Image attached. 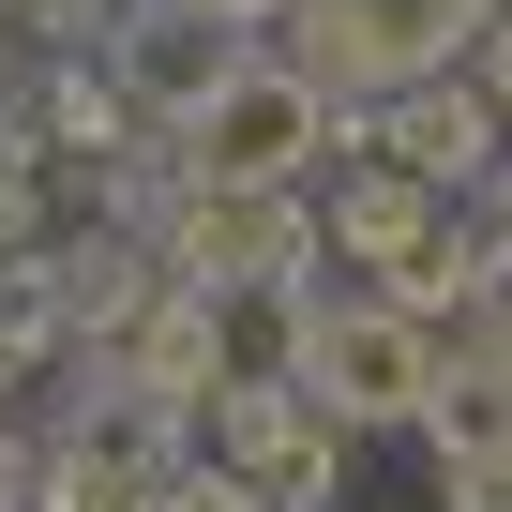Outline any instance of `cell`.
<instances>
[{"label": "cell", "mask_w": 512, "mask_h": 512, "mask_svg": "<svg viewBox=\"0 0 512 512\" xmlns=\"http://www.w3.org/2000/svg\"><path fill=\"white\" fill-rule=\"evenodd\" d=\"M0 497H16V437H0Z\"/></svg>", "instance_id": "cell-11"}, {"label": "cell", "mask_w": 512, "mask_h": 512, "mask_svg": "<svg viewBox=\"0 0 512 512\" xmlns=\"http://www.w3.org/2000/svg\"><path fill=\"white\" fill-rule=\"evenodd\" d=\"M482 91H497V121H512V0H497V61H482Z\"/></svg>", "instance_id": "cell-9"}, {"label": "cell", "mask_w": 512, "mask_h": 512, "mask_svg": "<svg viewBox=\"0 0 512 512\" xmlns=\"http://www.w3.org/2000/svg\"><path fill=\"white\" fill-rule=\"evenodd\" d=\"M437 512H512V437H467V452H437Z\"/></svg>", "instance_id": "cell-8"}, {"label": "cell", "mask_w": 512, "mask_h": 512, "mask_svg": "<svg viewBox=\"0 0 512 512\" xmlns=\"http://www.w3.org/2000/svg\"><path fill=\"white\" fill-rule=\"evenodd\" d=\"M332 241H347V272L377 302H407V317H437V302L467 317L482 302V256H497V241L452 226V181H407V166H362L347 211H332Z\"/></svg>", "instance_id": "cell-1"}, {"label": "cell", "mask_w": 512, "mask_h": 512, "mask_svg": "<svg viewBox=\"0 0 512 512\" xmlns=\"http://www.w3.org/2000/svg\"><path fill=\"white\" fill-rule=\"evenodd\" d=\"M302 392L332 407V437L347 422H437V392H452V347H437V317H407V302H317V347H302Z\"/></svg>", "instance_id": "cell-3"}, {"label": "cell", "mask_w": 512, "mask_h": 512, "mask_svg": "<svg viewBox=\"0 0 512 512\" xmlns=\"http://www.w3.org/2000/svg\"><path fill=\"white\" fill-rule=\"evenodd\" d=\"M362 136H377V166H407V181H467V166H482V106L437 91V76H407L392 121H362Z\"/></svg>", "instance_id": "cell-7"}, {"label": "cell", "mask_w": 512, "mask_h": 512, "mask_svg": "<svg viewBox=\"0 0 512 512\" xmlns=\"http://www.w3.org/2000/svg\"><path fill=\"white\" fill-rule=\"evenodd\" d=\"M287 256H302V211L287 196H226V181L181 196V287H272Z\"/></svg>", "instance_id": "cell-5"}, {"label": "cell", "mask_w": 512, "mask_h": 512, "mask_svg": "<svg viewBox=\"0 0 512 512\" xmlns=\"http://www.w3.org/2000/svg\"><path fill=\"white\" fill-rule=\"evenodd\" d=\"M347 106H332V76H302V61H226L211 76V106L181 121V166L196 181H226V196H287L302 166H317V136H332Z\"/></svg>", "instance_id": "cell-2"}, {"label": "cell", "mask_w": 512, "mask_h": 512, "mask_svg": "<svg viewBox=\"0 0 512 512\" xmlns=\"http://www.w3.org/2000/svg\"><path fill=\"white\" fill-rule=\"evenodd\" d=\"M482 16V0H302V76H332V91H407V76H437V46Z\"/></svg>", "instance_id": "cell-4"}, {"label": "cell", "mask_w": 512, "mask_h": 512, "mask_svg": "<svg viewBox=\"0 0 512 512\" xmlns=\"http://www.w3.org/2000/svg\"><path fill=\"white\" fill-rule=\"evenodd\" d=\"M211 16H272V0H211Z\"/></svg>", "instance_id": "cell-10"}, {"label": "cell", "mask_w": 512, "mask_h": 512, "mask_svg": "<svg viewBox=\"0 0 512 512\" xmlns=\"http://www.w3.org/2000/svg\"><path fill=\"white\" fill-rule=\"evenodd\" d=\"M211 76H226V16H211V0H166V16H136L121 91H136L151 121H196V106H211Z\"/></svg>", "instance_id": "cell-6"}]
</instances>
